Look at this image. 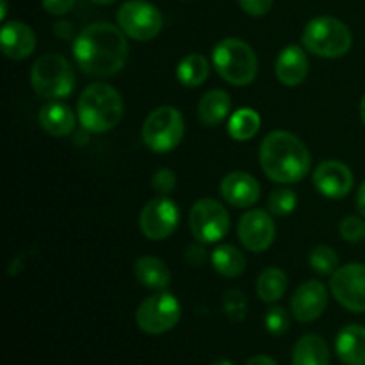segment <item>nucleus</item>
Returning a JSON list of instances; mask_svg holds the SVG:
<instances>
[{
	"instance_id": "obj_1",
	"label": "nucleus",
	"mask_w": 365,
	"mask_h": 365,
	"mask_svg": "<svg viewBox=\"0 0 365 365\" xmlns=\"http://www.w3.org/2000/svg\"><path fill=\"white\" fill-rule=\"evenodd\" d=\"M73 56L78 68L89 77H110L127 64L125 32L107 21L88 25L73 41Z\"/></svg>"
},
{
	"instance_id": "obj_2",
	"label": "nucleus",
	"mask_w": 365,
	"mask_h": 365,
	"mask_svg": "<svg viewBox=\"0 0 365 365\" xmlns=\"http://www.w3.org/2000/svg\"><path fill=\"white\" fill-rule=\"evenodd\" d=\"M260 166L267 178L278 184H296L310 171L309 148L298 135L274 130L260 145Z\"/></svg>"
},
{
	"instance_id": "obj_3",
	"label": "nucleus",
	"mask_w": 365,
	"mask_h": 365,
	"mask_svg": "<svg viewBox=\"0 0 365 365\" xmlns=\"http://www.w3.org/2000/svg\"><path fill=\"white\" fill-rule=\"evenodd\" d=\"M82 127L95 134L109 132L123 116V98L113 86L96 82L82 91L77 106Z\"/></svg>"
},
{
	"instance_id": "obj_4",
	"label": "nucleus",
	"mask_w": 365,
	"mask_h": 365,
	"mask_svg": "<svg viewBox=\"0 0 365 365\" xmlns=\"http://www.w3.org/2000/svg\"><path fill=\"white\" fill-rule=\"evenodd\" d=\"M214 68L221 78L232 86H248L255 81L259 61L246 41L239 38H225L212 50Z\"/></svg>"
},
{
	"instance_id": "obj_5",
	"label": "nucleus",
	"mask_w": 365,
	"mask_h": 365,
	"mask_svg": "<svg viewBox=\"0 0 365 365\" xmlns=\"http://www.w3.org/2000/svg\"><path fill=\"white\" fill-rule=\"evenodd\" d=\"M302 41L303 46L314 56L337 59L349 52L353 45V36L348 25L339 18L317 16L307 24Z\"/></svg>"
},
{
	"instance_id": "obj_6",
	"label": "nucleus",
	"mask_w": 365,
	"mask_h": 365,
	"mask_svg": "<svg viewBox=\"0 0 365 365\" xmlns=\"http://www.w3.org/2000/svg\"><path fill=\"white\" fill-rule=\"evenodd\" d=\"M31 84L36 95L46 100L66 98L73 91L75 75L71 64L57 53L36 59L31 70Z\"/></svg>"
},
{
	"instance_id": "obj_7",
	"label": "nucleus",
	"mask_w": 365,
	"mask_h": 365,
	"mask_svg": "<svg viewBox=\"0 0 365 365\" xmlns=\"http://www.w3.org/2000/svg\"><path fill=\"white\" fill-rule=\"evenodd\" d=\"M185 125L180 110L171 106L153 109L143 125V143L155 153L171 152L184 139Z\"/></svg>"
},
{
	"instance_id": "obj_8",
	"label": "nucleus",
	"mask_w": 365,
	"mask_h": 365,
	"mask_svg": "<svg viewBox=\"0 0 365 365\" xmlns=\"http://www.w3.org/2000/svg\"><path fill=\"white\" fill-rule=\"evenodd\" d=\"M182 316L178 299L170 292L148 296L135 312V323L139 330L148 335H163L173 330Z\"/></svg>"
},
{
	"instance_id": "obj_9",
	"label": "nucleus",
	"mask_w": 365,
	"mask_h": 365,
	"mask_svg": "<svg viewBox=\"0 0 365 365\" xmlns=\"http://www.w3.org/2000/svg\"><path fill=\"white\" fill-rule=\"evenodd\" d=\"M118 25L135 41H150L163 29V14L146 0H128L118 9Z\"/></svg>"
},
{
	"instance_id": "obj_10",
	"label": "nucleus",
	"mask_w": 365,
	"mask_h": 365,
	"mask_svg": "<svg viewBox=\"0 0 365 365\" xmlns=\"http://www.w3.org/2000/svg\"><path fill=\"white\" fill-rule=\"evenodd\" d=\"M189 227L196 241L212 245L221 241L230 228V216L217 200L202 198L189 212Z\"/></svg>"
},
{
	"instance_id": "obj_11",
	"label": "nucleus",
	"mask_w": 365,
	"mask_h": 365,
	"mask_svg": "<svg viewBox=\"0 0 365 365\" xmlns=\"http://www.w3.org/2000/svg\"><path fill=\"white\" fill-rule=\"evenodd\" d=\"M180 223V210L168 196L150 200L139 216V228L150 241H164L177 230Z\"/></svg>"
},
{
	"instance_id": "obj_12",
	"label": "nucleus",
	"mask_w": 365,
	"mask_h": 365,
	"mask_svg": "<svg viewBox=\"0 0 365 365\" xmlns=\"http://www.w3.org/2000/svg\"><path fill=\"white\" fill-rule=\"evenodd\" d=\"M330 291L349 312H365V264H346L331 274Z\"/></svg>"
},
{
	"instance_id": "obj_13",
	"label": "nucleus",
	"mask_w": 365,
	"mask_h": 365,
	"mask_svg": "<svg viewBox=\"0 0 365 365\" xmlns=\"http://www.w3.org/2000/svg\"><path fill=\"white\" fill-rule=\"evenodd\" d=\"M274 234L277 230H274L273 217L266 210H248L239 220V241L248 252H266L273 245Z\"/></svg>"
},
{
	"instance_id": "obj_14",
	"label": "nucleus",
	"mask_w": 365,
	"mask_h": 365,
	"mask_svg": "<svg viewBox=\"0 0 365 365\" xmlns=\"http://www.w3.org/2000/svg\"><path fill=\"white\" fill-rule=\"evenodd\" d=\"M314 185L327 198H344L353 189V173L344 163L324 160L314 171Z\"/></svg>"
},
{
	"instance_id": "obj_15",
	"label": "nucleus",
	"mask_w": 365,
	"mask_h": 365,
	"mask_svg": "<svg viewBox=\"0 0 365 365\" xmlns=\"http://www.w3.org/2000/svg\"><path fill=\"white\" fill-rule=\"evenodd\" d=\"M328 305V291L321 282L307 280L294 291L291 299L292 316L299 323H312Z\"/></svg>"
},
{
	"instance_id": "obj_16",
	"label": "nucleus",
	"mask_w": 365,
	"mask_h": 365,
	"mask_svg": "<svg viewBox=\"0 0 365 365\" xmlns=\"http://www.w3.org/2000/svg\"><path fill=\"white\" fill-rule=\"evenodd\" d=\"M221 195L230 205L246 209L259 202L260 185L250 173L234 171V173H228L221 182Z\"/></svg>"
},
{
	"instance_id": "obj_17",
	"label": "nucleus",
	"mask_w": 365,
	"mask_h": 365,
	"mask_svg": "<svg viewBox=\"0 0 365 365\" xmlns=\"http://www.w3.org/2000/svg\"><path fill=\"white\" fill-rule=\"evenodd\" d=\"M0 43H2L4 56L14 61H21L34 52L36 36L32 29L24 21H6L2 25V32H0Z\"/></svg>"
},
{
	"instance_id": "obj_18",
	"label": "nucleus",
	"mask_w": 365,
	"mask_h": 365,
	"mask_svg": "<svg viewBox=\"0 0 365 365\" xmlns=\"http://www.w3.org/2000/svg\"><path fill=\"white\" fill-rule=\"evenodd\" d=\"M278 81L284 86H299L305 81L309 73V57L305 50L298 45H289L278 53L277 64H274Z\"/></svg>"
},
{
	"instance_id": "obj_19",
	"label": "nucleus",
	"mask_w": 365,
	"mask_h": 365,
	"mask_svg": "<svg viewBox=\"0 0 365 365\" xmlns=\"http://www.w3.org/2000/svg\"><path fill=\"white\" fill-rule=\"evenodd\" d=\"M335 349L344 365H365V328L360 324L342 328L337 335Z\"/></svg>"
},
{
	"instance_id": "obj_20",
	"label": "nucleus",
	"mask_w": 365,
	"mask_h": 365,
	"mask_svg": "<svg viewBox=\"0 0 365 365\" xmlns=\"http://www.w3.org/2000/svg\"><path fill=\"white\" fill-rule=\"evenodd\" d=\"M39 125L45 132L53 138H64L70 135L75 128V116L71 109L64 103L52 102L39 110Z\"/></svg>"
},
{
	"instance_id": "obj_21",
	"label": "nucleus",
	"mask_w": 365,
	"mask_h": 365,
	"mask_svg": "<svg viewBox=\"0 0 365 365\" xmlns=\"http://www.w3.org/2000/svg\"><path fill=\"white\" fill-rule=\"evenodd\" d=\"M230 96L223 89H212L205 93L198 103V120L205 127H216L221 121L227 120L230 113Z\"/></svg>"
},
{
	"instance_id": "obj_22",
	"label": "nucleus",
	"mask_w": 365,
	"mask_h": 365,
	"mask_svg": "<svg viewBox=\"0 0 365 365\" xmlns=\"http://www.w3.org/2000/svg\"><path fill=\"white\" fill-rule=\"evenodd\" d=\"M292 365H330V349L319 335L299 339L292 351Z\"/></svg>"
},
{
	"instance_id": "obj_23",
	"label": "nucleus",
	"mask_w": 365,
	"mask_h": 365,
	"mask_svg": "<svg viewBox=\"0 0 365 365\" xmlns=\"http://www.w3.org/2000/svg\"><path fill=\"white\" fill-rule=\"evenodd\" d=\"M134 274L141 285L148 289H166L171 282V273L166 264L157 257H139L135 260Z\"/></svg>"
},
{
	"instance_id": "obj_24",
	"label": "nucleus",
	"mask_w": 365,
	"mask_h": 365,
	"mask_svg": "<svg viewBox=\"0 0 365 365\" xmlns=\"http://www.w3.org/2000/svg\"><path fill=\"white\" fill-rule=\"evenodd\" d=\"M212 266L221 277L237 278L239 274L245 273L246 259L242 252H239L232 245H221L212 252Z\"/></svg>"
},
{
	"instance_id": "obj_25",
	"label": "nucleus",
	"mask_w": 365,
	"mask_h": 365,
	"mask_svg": "<svg viewBox=\"0 0 365 365\" xmlns=\"http://www.w3.org/2000/svg\"><path fill=\"white\" fill-rule=\"evenodd\" d=\"M209 61L200 53H189L178 63L177 78L182 86L187 88H198L209 77Z\"/></svg>"
},
{
	"instance_id": "obj_26",
	"label": "nucleus",
	"mask_w": 365,
	"mask_h": 365,
	"mask_svg": "<svg viewBox=\"0 0 365 365\" xmlns=\"http://www.w3.org/2000/svg\"><path fill=\"white\" fill-rule=\"evenodd\" d=\"M287 291V277L278 267H267L257 280V294L262 302H278Z\"/></svg>"
},
{
	"instance_id": "obj_27",
	"label": "nucleus",
	"mask_w": 365,
	"mask_h": 365,
	"mask_svg": "<svg viewBox=\"0 0 365 365\" xmlns=\"http://www.w3.org/2000/svg\"><path fill=\"white\" fill-rule=\"evenodd\" d=\"M260 128V116L257 110L245 107V109L235 110L228 121V134L235 141H248L259 132Z\"/></svg>"
},
{
	"instance_id": "obj_28",
	"label": "nucleus",
	"mask_w": 365,
	"mask_h": 365,
	"mask_svg": "<svg viewBox=\"0 0 365 365\" xmlns=\"http://www.w3.org/2000/svg\"><path fill=\"white\" fill-rule=\"evenodd\" d=\"M310 267L319 274H334L339 269V257L330 246H317L312 250L309 259Z\"/></svg>"
},
{
	"instance_id": "obj_29",
	"label": "nucleus",
	"mask_w": 365,
	"mask_h": 365,
	"mask_svg": "<svg viewBox=\"0 0 365 365\" xmlns=\"http://www.w3.org/2000/svg\"><path fill=\"white\" fill-rule=\"evenodd\" d=\"M296 205H298L296 192L287 187L274 189L267 198V210L271 216H289L296 209Z\"/></svg>"
},
{
	"instance_id": "obj_30",
	"label": "nucleus",
	"mask_w": 365,
	"mask_h": 365,
	"mask_svg": "<svg viewBox=\"0 0 365 365\" xmlns=\"http://www.w3.org/2000/svg\"><path fill=\"white\" fill-rule=\"evenodd\" d=\"M339 232H341L342 239L348 242H360L365 239V221L360 217L348 216L341 221L339 225Z\"/></svg>"
},
{
	"instance_id": "obj_31",
	"label": "nucleus",
	"mask_w": 365,
	"mask_h": 365,
	"mask_svg": "<svg viewBox=\"0 0 365 365\" xmlns=\"http://www.w3.org/2000/svg\"><path fill=\"white\" fill-rule=\"evenodd\" d=\"M289 316L282 307H273V309L267 310L266 314V330L271 335H284L289 330Z\"/></svg>"
},
{
	"instance_id": "obj_32",
	"label": "nucleus",
	"mask_w": 365,
	"mask_h": 365,
	"mask_svg": "<svg viewBox=\"0 0 365 365\" xmlns=\"http://www.w3.org/2000/svg\"><path fill=\"white\" fill-rule=\"evenodd\" d=\"M225 310H227L228 316L234 321L245 319L246 314V298L241 291H235V289H230V291L225 292Z\"/></svg>"
},
{
	"instance_id": "obj_33",
	"label": "nucleus",
	"mask_w": 365,
	"mask_h": 365,
	"mask_svg": "<svg viewBox=\"0 0 365 365\" xmlns=\"http://www.w3.org/2000/svg\"><path fill=\"white\" fill-rule=\"evenodd\" d=\"M177 185V177L171 170L168 168H163V170H157L152 177V187L153 191H157L159 195L168 196Z\"/></svg>"
},
{
	"instance_id": "obj_34",
	"label": "nucleus",
	"mask_w": 365,
	"mask_h": 365,
	"mask_svg": "<svg viewBox=\"0 0 365 365\" xmlns=\"http://www.w3.org/2000/svg\"><path fill=\"white\" fill-rule=\"evenodd\" d=\"M239 6L250 16H264L273 6V0H239Z\"/></svg>"
},
{
	"instance_id": "obj_35",
	"label": "nucleus",
	"mask_w": 365,
	"mask_h": 365,
	"mask_svg": "<svg viewBox=\"0 0 365 365\" xmlns=\"http://www.w3.org/2000/svg\"><path fill=\"white\" fill-rule=\"evenodd\" d=\"M75 2L77 0H41L43 7H45L46 13L56 14V16H61V14H66L73 9Z\"/></svg>"
},
{
	"instance_id": "obj_36",
	"label": "nucleus",
	"mask_w": 365,
	"mask_h": 365,
	"mask_svg": "<svg viewBox=\"0 0 365 365\" xmlns=\"http://www.w3.org/2000/svg\"><path fill=\"white\" fill-rule=\"evenodd\" d=\"M205 259L207 252L203 248H200V246H189L187 252H185V260H187L192 267L203 266V264H205Z\"/></svg>"
},
{
	"instance_id": "obj_37",
	"label": "nucleus",
	"mask_w": 365,
	"mask_h": 365,
	"mask_svg": "<svg viewBox=\"0 0 365 365\" xmlns=\"http://www.w3.org/2000/svg\"><path fill=\"white\" fill-rule=\"evenodd\" d=\"M356 209L365 217V182L359 187V195H356Z\"/></svg>"
},
{
	"instance_id": "obj_38",
	"label": "nucleus",
	"mask_w": 365,
	"mask_h": 365,
	"mask_svg": "<svg viewBox=\"0 0 365 365\" xmlns=\"http://www.w3.org/2000/svg\"><path fill=\"white\" fill-rule=\"evenodd\" d=\"M246 365H277L271 356H264V355H259V356H253V359H250Z\"/></svg>"
},
{
	"instance_id": "obj_39",
	"label": "nucleus",
	"mask_w": 365,
	"mask_h": 365,
	"mask_svg": "<svg viewBox=\"0 0 365 365\" xmlns=\"http://www.w3.org/2000/svg\"><path fill=\"white\" fill-rule=\"evenodd\" d=\"M56 34H59L61 38H70V34H71L70 24H66V21H61V24H57L56 25Z\"/></svg>"
},
{
	"instance_id": "obj_40",
	"label": "nucleus",
	"mask_w": 365,
	"mask_h": 365,
	"mask_svg": "<svg viewBox=\"0 0 365 365\" xmlns=\"http://www.w3.org/2000/svg\"><path fill=\"white\" fill-rule=\"evenodd\" d=\"M0 4H2V11H0V18H6V14H7V2L6 0H0Z\"/></svg>"
},
{
	"instance_id": "obj_41",
	"label": "nucleus",
	"mask_w": 365,
	"mask_h": 365,
	"mask_svg": "<svg viewBox=\"0 0 365 365\" xmlns=\"http://www.w3.org/2000/svg\"><path fill=\"white\" fill-rule=\"evenodd\" d=\"M360 118H362V121L365 123V95H364L362 102H360Z\"/></svg>"
},
{
	"instance_id": "obj_42",
	"label": "nucleus",
	"mask_w": 365,
	"mask_h": 365,
	"mask_svg": "<svg viewBox=\"0 0 365 365\" xmlns=\"http://www.w3.org/2000/svg\"><path fill=\"white\" fill-rule=\"evenodd\" d=\"M91 2L102 4V6H107V4H113V2H116V0H91Z\"/></svg>"
},
{
	"instance_id": "obj_43",
	"label": "nucleus",
	"mask_w": 365,
	"mask_h": 365,
	"mask_svg": "<svg viewBox=\"0 0 365 365\" xmlns=\"http://www.w3.org/2000/svg\"><path fill=\"white\" fill-rule=\"evenodd\" d=\"M212 365H234V364L228 362V360H225V359H220V360H216Z\"/></svg>"
}]
</instances>
